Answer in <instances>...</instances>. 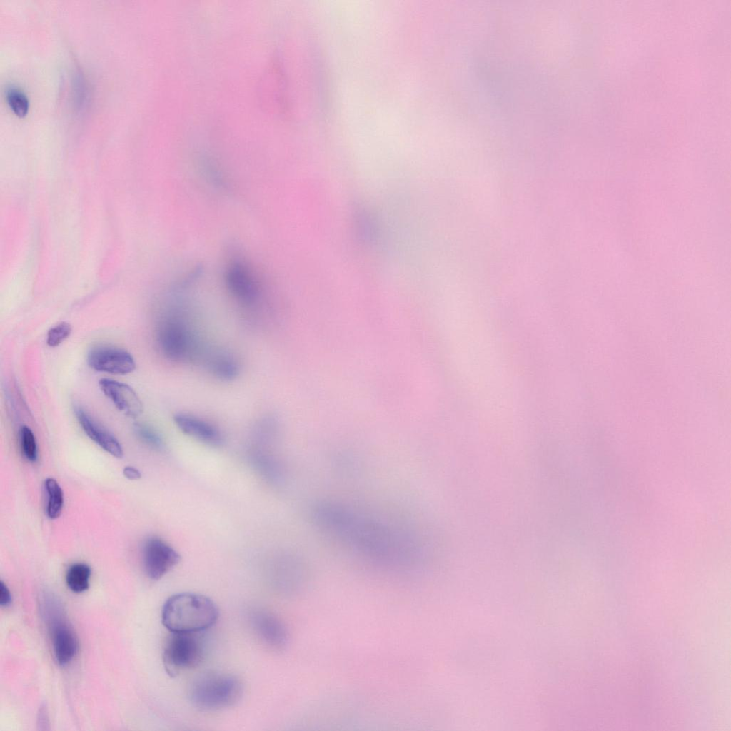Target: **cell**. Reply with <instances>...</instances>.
Here are the masks:
<instances>
[{
	"label": "cell",
	"instance_id": "cell-1",
	"mask_svg": "<svg viewBox=\"0 0 731 731\" xmlns=\"http://www.w3.org/2000/svg\"><path fill=\"white\" fill-rule=\"evenodd\" d=\"M312 518L321 531L376 564L405 568L423 556L421 544L408 532L342 503L319 500L313 507Z\"/></svg>",
	"mask_w": 731,
	"mask_h": 731
},
{
	"label": "cell",
	"instance_id": "cell-14",
	"mask_svg": "<svg viewBox=\"0 0 731 731\" xmlns=\"http://www.w3.org/2000/svg\"><path fill=\"white\" fill-rule=\"evenodd\" d=\"M208 370L216 378L228 381L235 379L239 373V366L236 359L228 354L219 353L208 361Z\"/></svg>",
	"mask_w": 731,
	"mask_h": 731
},
{
	"label": "cell",
	"instance_id": "cell-8",
	"mask_svg": "<svg viewBox=\"0 0 731 731\" xmlns=\"http://www.w3.org/2000/svg\"><path fill=\"white\" fill-rule=\"evenodd\" d=\"M87 361L96 371L115 375H126L136 368L135 361L128 351L111 346L93 347L88 353Z\"/></svg>",
	"mask_w": 731,
	"mask_h": 731
},
{
	"label": "cell",
	"instance_id": "cell-13",
	"mask_svg": "<svg viewBox=\"0 0 731 731\" xmlns=\"http://www.w3.org/2000/svg\"><path fill=\"white\" fill-rule=\"evenodd\" d=\"M252 625L260 640L273 649L282 648L287 641V632L281 622L272 614L260 611L252 616Z\"/></svg>",
	"mask_w": 731,
	"mask_h": 731
},
{
	"label": "cell",
	"instance_id": "cell-6",
	"mask_svg": "<svg viewBox=\"0 0 731 731\" xmlns=\"http://www.w3.org/2000/svg\"><path fill=\"white\" fill-rule=\"evenodd\" d=\"M57 605L56 601L49 600L45 605L44 612L55 658L59 665H65L75 657L79 643L76 634Z\"/></svg>",
	"mask_w": 731,
	"mask_h": 731
},
{
	"label": "cell",
	"instance_id": "cell-21",
	"mask_svg": "<svg viewBox=\"0 0 731 731\" xmlns=\"http://www.w3.org/2000/svg\"><path fill=\"white\" fill-rule=\"evenodd\" d=\"M11 593H10L8 587L6 586V585L3 581H1L0 582V605L1 606H3V607H6V606L9 605L11 603Z\"/></svg>",
	"mask_w": 731,
	"mask_h": 731
},
{
	"label": "cell",
	"instance_id": "cell-7",
	"mask_svg": "<svg viewBox=\"0 0 731 731\" xmlns=\"http://www.w3.org/2000/svg\"><path fill=\"white\" fill-rule=\"evenodd\" d=\"M143 566L152 580H159L181 560L179 553L162 539L149 538L143 549Z\"/></svg>",
	"mask_w": 731,
	"mask_h": 731
},
{
	"label": "cell",
	"instance_id": "cell-10",
	"mask_svg": "<svg viewBox=\"0 0 731 731\" xmlns=\"http://www.w3.org/2000/svg\"><path fill=\"white\" fill-rule=\"evenodd\" d=\"M99 385L104 394L125 415L136 418L143 412V404L136 393L127 384L102 378Z\"/></svg>",
	"mask_w": 731,
	"mask_h": 731
},
{
	"label": "cell",
	"instance_id": "cell-3",
	"mask_svg": "<svg viewBox=\"0 0 731 731\" xmlns=\"http://www.w3.org/2000/svg\"><path fill=\"white\" fill-rule=\"evenodd\" d=\"M243 694V685L234 675L207 672L192 683L190 697L192 703L203 711H216L233 706Z\"/></svg>",
	"mask_w": 731,
	"mask_h": 731
},
{
	"label": "cell",
	"instance_id": "cell-5",
	"mask_svg": "<svg viewBox=\"0 0 731 731\" xmlns=\"http://www.w3.org/2000/svg\"><path fill=\"white\" fill-rule=\"evenodd\" d=\"M157 341L162 353L169 360L181 361L194 355V337L186 325L178 319L163 321L157 331Z\"/></svg>",
	"mask_w": 731,
	"mask_h": 731
},
{
	"label": "cell",
	"instance_id": "cell-18",
	"mask_svg": "<svg viewBox=\"0 0 731 731\" xmlns=\"http://www.w3.org/2000/svg\"><path fill=\"white\" fill-rule=\"evenodd\" d=\"M20 444L26 458L34 462L37 459V445L32 430L27 426H22L19 432Z\"/></svg>",
	"mask_w": 731,
	"mask_h": 731
},
{
	"label": "cell",
	"instance_id": "cell-15",
	"mask_svg": "<svg viewBox=\"0 0 731 731\" xmlns=\"http://www.w3.org/2000/svg\"><path fill=\"white\" fill-rule=\"evenodd\" d=\"M91 569L85 563H78L71 565L66 573L67 586L74 593H82L89 587Z\"/></svg>",
	"mask_w": 731,
	"mask_h": 731
},
{
	"label": "cell",
	"instance_id": "cell-22",
	"mask_svg": "<svg viewBox=\"0 0 731 731\" xmlns=\"http://www.w3.org/2000/svg\"><path fill=\"white\" fill-rule=\"evenodd\" d=\"M123 475L131 480H136L141 478V474L140 471L134 467L126 466L123 470Z\"/></svg>",
	"mask_w": 731,
	"mask_h": 731
},
{
	"label": "cell",
	"instance_id": "cell-17",
	"mask_svg": "<svg viewBox=\"0 0 731 731\" xmlns=\"http://www.w3.org/2000/svg\"><path fill=\"white\" fill-rule=\"evenodd\" d=\"M8 104L14 112L19 116H24L29 109V100L26 94L20 89L9 88L6 91Z\"/></svg>",
	"mask_w": 731,
	"mask_h": 731
},
{
	"label": "cell",
	"instance_id": "cell-12",
	"mask_svg": "<svg viewBox=\"0 0 731 731\" xmlns=\"http://www.w3.org/2000/svg\"><path fill=\"white\" fill-rule=\"evenodd\" d=\"M173 420L183 433L202 443L220 446L223 442L219 430L203 419L188 413H178L173 416Z\"/></svg>",
	"mask_w": 731,
	"mask_h": 731
},
{
	"label": "cell",
	"instance_id": "cell-11",
	"mask_svg": "<svg viewBox=\"0 0 731 731\" xmlns=\"http://www.w3.org/2000/svg\"><path fill=\"white\" fill-rule=\"evenodd\" d=\"M76 419L87 436L112 456L121 458L123 448L119 441L81 406H75Z\"/></svg>",
	"mask_w": 731,
	"mask_h": 731
},
{
	"label": "cell",
	"instance_id": "cell-19",
	"mask_svg": "<svg viewBox=\"0 0 731 731\" xmlns=\"http://www.w3.org/2000/svg\"><path fill=\"white\" fill-rule=\"evenodd\" d=\"M71 333V325L67 322H61L49 330L46 343L50 347H56L66 340Z\"/></svg>",
	"mask_w": 731,
	"mask_h": 731
},
{
	"label": "cell",
	"instance_id": "cell-20",
	"mask_svg": "<svg viewBox=\"0 0 731 731\" xmlns=\"http://www.w3.org/2000/svg\"><path fill=\"white\" fill-rule=\"evenodd\" d=\"M135 431L139 438L148 445L160 448L162 446V440L160 436L149 426L138 423L135 425Z\"/></svg>",
	"mask_w": 731,
	"mask_h": 731
},
{
	"label": "cell",
	"instance_id": "cell-9",
	"mask_svg": "<svg viewBox=\"0 0 731 731\" xmlns=\"http://www.w3.org/2000/svg\"><path fill=\"white\" fill-rule=\"evenodd\" d=\"M226 281L231 294L240 302L249 305L258 296V288L248 266L241 259H233L226 271Z\"/></svg>",
	"mask_w": 731,
	"mask_h": 731
},
{
	"label": "cell",
	"instance_id": "cell-16",
	"mask_svg": "<svg viewBox=\"0 0 731 731\" xmlns=\"http://www.w3.org/2000/svg\"><path fill=\"white\" fill-rule=\"evenodd\" d=\"M48 496L46 513L51 519L59 518L64 506V494L57 481L48 478L44 483Z\"/></svg>",
	"mask_w": 731,
	"mask_h": 731
},
{
	"label": "cell",
	"instance_id": "cell-2",
	"mask_svg": "<svg viewBox=\"0 0 731 731\" xmlns=\"http://www.w3.org/2000/svg\"><path fill=\"white\" fill-rule=\"evenodd\" d=\"M218 609L208 597L193 593L171 596L162 609V622L171 632L198 633L212 627Z\"/></svg>",
	"mask_w": 731,
	"mask_h": 731
},
{
	"label": "cell",
	"instance_id": "cell-4",
	"mask_svg": "<svg viewBox=\"0 0 731 731\" xmlns=\"http://www.w3.org/2000/svg\"><path fill=\"white\" fill-rule=\"evenodd\" d=\"M203 657V645L197 633L171 632L163 647V666L171 677L198 667Z\"/></svg>",
	"mask_w": 731,
	"mask_h": 731
}]
</instances>
